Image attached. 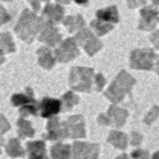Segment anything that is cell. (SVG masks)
<instances>
[{
  "instance_id": "603a6c76",
  "label": "cell",
  "mask_w": 159,
  "mask_h": 159,
  "mask_svg": "<svg viewBox=\"0 0 159 159\" xmlns=\"http://www.w3.org/2000/svg\"><path fill=\"white\" fill-rule=\"evenodd\" d=\"M4 61V56H3V54H2V52H0V64H2Z\"/></svg>"
},
{
  "instance_id": "52a82bcc",
  "label": "cell",
  "mask_w": 159,
  "mask_h": 159,
  "mask_svg": "<svg viewBox=\"0 0 159 159\" xmlns=\"http://www.w3.org/2000/svg\"><path fill=\"white\" fill-rule=\"evenodd\" d=\"M78 55L76 46L73 43V39H66L64 45L56 51V57L60 61H69Z\"/></svg>"
},
{
  "instance_id": "d4e9b609",
  "label": "cell",
  "mask_w": 159,
  "mask_h": 159,
  "mask_svg": "<svg viewBox=\"0 0 159 159\" xmlns=\"http://www.w3.org/2000/svg\"><path fill=\"white\" fill-rule=\"evenodd\" d=\"M117 159H127V157H126V155L124 154V155H121V157H118Z\"/></svg>"
},
{
  "instance_id": "3957f363",
  "label": "cell",
  "mask_w": 159,
  "mask_h": 159,
  "mask_svg": "<svg viewBox=\"0 0 159 159\" xmlns=\"http://www.w3.org/2000/svg\"><path fill=\"white\" fill-rule=\"evenodd\" d=\"M157 56L149 50H138L132 54L131 57V66L134 69H152V64Z\"/></svg>"
},
{
  "instance_id": "ffe728a7",
  "label": "cell",
  "mask_w": 159,
  "mask_h": 159,
  "mask_svg": "<svg viewBox=\"0 0 159 159\" xmlns=\"http://www.w3.org/2000/svg\"><path fill=\"white\" fill-rule=\"evenodd\" d=\"M131 155L134 159H148L149 158L148 152H144V150H135V152H132Z\"/></svg>"
},
{
  "instance_id": "4fadbf2b",
  "label": "cell",
  "mask_w": 159,
  "mask_h": 159,
  "mask_svg": "<svg viewBox=\"0 0 159 159\" xmlns=\"http://www.w3.org/2000/svg\"><path fill=\"white\" fill-rule=\"evenodd\" d=\"M39 64H41L45 69H51L54 65V59L51 56V52L47 48H41L39 50Z\"/></svg>"
},
{
  "instance_id": "44dd1931",
  "label": "cell",
  "mask_w": 159,
  "mask_h": 159,
  "mask_svg": "<svg viewBox=\"0 0 159 159\" xmlns=\"http://www.w3.org/2000/svg\"><path fill=\"white\" fill-rule=\"evenodd\" d=\"M8 130H9V124L3 116H0V134H4ZM0 141H2V139H0Z\"/></svg>"
},
{
  "instance_id": "9a60e30c",
  "label": "cell",
  "mask_w": 159,
  "mask_h": 159,
  "mask_svg": "<svg viewBox=\"0 0 159 159\" xmlns=\"http://www.w3.org/2000/svg\"><path fill=\"white\" fill-rule=\"evenodd\" d=\"M18 126H19V136L20 138H24V136H33L34 135V130L32 129L31 124L28 121L23 120V118H20V120L18 121Z\"/></svg>"
},
{
  "instance_id": "7a4b0ae2",
  "label": "cell",
  "mask_w": 159,
  "mask_h": 159,
  "mask_svg": "<svg viewBox=\"0 0 159 159\" xmlns=\"http://www.w3.org/2000/svg\"><path fill=\"white\" fill-rule=\"evenodd\" d=\"M93 75L92 69L85 68H74L70 78L71 88L75 90L82 92H89L90 90V78Z\"/></svg>"
},
{
  "instance_id": "ac0fdd59",
  "label": "cell",
  "mask_w": 159,
  "mask_h": 159,
  "mask_svg": "<svg viewBox=\"0 0 159 159\" xmlns=\"http://www.w3.org/2000/svg\"><path fill=\"white\" fill-rule=\"evenodd\" d=\"M110 112H111V115L113 116V120L116 121L115 124L117 125V126H121L122 124H124V120H125V117L127 116V113L124 111V110H118V108H111L110 110Z\"/></svg>"
},
{
  "instance_id": "6da1fadb",
  "label": "cell",
  "mask_w": 159,
  "mask_h": 159,
  "mask_svg": "<svg viewBox=\"0 0 159 159\" xmlns=\"http://www.w3.org/2000/svg\"><path fill=\"white\" fill-rule=\"evenodd\" d=\"M134 84V79L129 76L126 73H121L118 75V78L115 80V83L111 85V88L107 92V97L113 101V102H120L124 98L125 92L131 88V85Z\"/></svg>"
},
{
  "instance_id": "277c9868",
  "label": "cell",
  "mask_w": 159,
  "mask_h": 159,
  "mask_svg": "<svg viewBox=\"0 0 159 159\" xmlns=\"http://www.w3.org/2000/svg\"><path fill=\"white\" fill-rule=\"evenodd\" d=\"M98 157V145L75 143L73 159H97Z\"/></svg>"
},
{
  "instance_id": "ba28073f",
  "label": "cell",
  "mask_w": 159,
  "mask_h": 159,
  "mask_svg": "<svg viewBox=\"0 0 159 159\" xmlns=\"http://www.w3.org/2000/svg\"><path fill=\"white\" fill-rule=\"evenodd\" d=\"M66 126H68V132H70L69 136H71L73 139H75V138H83L85 135L84 126H83V117L82 116L71 117L69 120V124Z\"/></svg>"
},
{
  "instance_id": "8992f818",
  "label": "cell",
  "mask_w": 159,
  "mask_h": 159,
  "mask_svg": "<svg viewBox=\"0 0 159 159\" xmlns=\"http://www.w3.org/2000/svg\"><path fill=\"white\" fill-rule=\"evenodd\" d=\"M61 110V102L54 98H45L41 104H39V111L41 116L45 118H50L60 112Z\"/></svg>"
},
{
  "instance_id": "9c48e42d",
  "label": "cell",
  "mask_w": 159,
  "mask_h": 159,
  "mask_svg": "<svg viewBox=\"0 0 159 159\" xmlns=\"http://www.w3.org/2000/svg\"><path fill=\"white\" fill-rule=\"evenodd\" d=\"M30 159H48L46 157V147L42 141H31L27 145Z\"/></svg>"
},
{
  "instance_id": "5b68a950",
  "label": "cell",
  "mask_w": 159,
  "mask_h": 159,
  "mask_svg": "<svg viewBox=\"0 0 159 159\" xmlns=\"http://www.w3.org/2000/svg\"><path fill=\"white\" fill-rule=\"evenodd\" d=\"M47 131H48V135H43V138L48 139V140H62L65 138H68L69 135L66 134L68 132V126L65 124H61L57 118L55 120L50 121V124L47 125Z\"/></svg>"
},
{
  "instance_id": "7c38bea8",
  "label": "cell",
  "mask_w": 159,
  "mask_h": 159,
  "mask_svg": "<svg viewBox=\"0 0 159 159\" xmlns=\"http://www.w3.org/2000/svg\"><path fill=\"white\" fill-rule=\"evenodd\" d=\"M108 141L112 143L115 147L118 148V149H125V148H126V141H127V139H126V136L122 134V132H120V131H113L112 134L110 135V138H108Z\"/></svg>"
},
{
  "instance_id": "5bb4252c",
  "label": "cell",
  "mask_w": 159,
  "mask_h": 159,
  "mask_svg": "<svg viewBox=\"0 0 159 159\" xmlns=\"http://www.w3.org/2000/svg\"><path fill=\"white\" fill-rule=\"evenodd\" d=\"M97 17L102 20H106L107 19V22H116L118 20V17H117V11H116V8H110L107 10H101L97 13Z\"/></svg>"
},
{
  "instance_id": "d6986e66",
  "label": "cell",
  "mask_w": 159,
  "mask_h": 159,
  "mask_svg": "<svg viewBox=\"0 0 159 159\" xmlns=\"http://www.w3.org/2000/svg\"><path fill=\"white\" fill-rule=\"evenodd\" d=\"M62 99H64V103H66L65 108H68V110H69V108H71L75 103H78V97H76V96H74L73 93H70V92H69L68 94H65Z\"/></svg>"
},
{
  "instance_id": "2e32d148",
  "label": "cell",
  "mask_w": 159,
  "mask_h": 159,
  "mask_svg": "<svg viewBox=\"0 0 159 159\" xmlns=\"http://www.w3.org/2000/svg\"><path fill=\"white\" fill-rule=\"evenodd\" d=\"M30 102H33L31 89H28V96L27 94H16L11 98L13 106H20V104H25V103H30Z\"/></svg>"
},
{
  "instance_id": "cb8c5ba5",
  "label": "cell",
  "mask_w": 159,
  "mask_h": 159,
  "mask_svg": "<svg viewBox=\"0 0 159 159\" xmlns=\"http://www.w3.org/2000/svg\"><path fill=\"white\" fill-rule=\"evenodd\" d=\"M158 157H159V154H158V152H157V153H155V154L153 155V159H159Z\"/></svg>"
},
{
  "instance_id": "e0dca14e",
  "label": "cell",
  "mask_w": 159,
  "mask_h": 159,
  "mask_svg": "<svg viewBox=\"0 0 159 159\" xmlns=\"http://www.w3.org/2000/svg\"><path fill=\"white\" fill-rule=\"evenodd\" d=\"M56 31V30H55ZM54 30H52V33H47V32H45L42 36H41V41L42 42H47L50 46H54V45H56L57 42H59V39H60V34L59 33H56Z\"/></svg>"
},
{
  "instance_id": "8fae6325",
  "label": "cell",
  "mask_w": 159,
  "mask_h": 159,
  "mask_svg": "<svg viewBox=\"0 0 159 159\" xmlns=\"http://www.w3.org/2000/svg\"><path fill=\"white\" fill-rule=\"evenodd\" d=\"M7 153L10 157H24V149L20 147V143L18 139H11L7 145Z\"/></svg>"
},
{
  "instance_id": "7402d4cb",
  "label": "cell",
  "mask_w": 159,
  "mask_h": 159,
  "mask_svg": "<svg viewBox=\"0 0 159 159\" xmlns=\"http://www.w3.org/2000/svg\"><path fill=\"white\" fill-rule=\"evenodd\" d=\"M140 140H141V136L139 135V134H132V145H138V144H140Z\"/></svg>"
},
{
  "instance_id": "30bf717a",
  "label": "cell",
  "mask_w": 159,
  "mask_h": 159,
  "mask_svg": "<svg viewBox=\"0 0 159 159\" xmlns=\"http://www.w3.org/2000/svg\"><path fill=\"white\" fill-rule=\"evenodd\" d=\"M70 147L65 144H56L51 148V155L54 159H70Z\"/></svg>"
}]
</instances>
